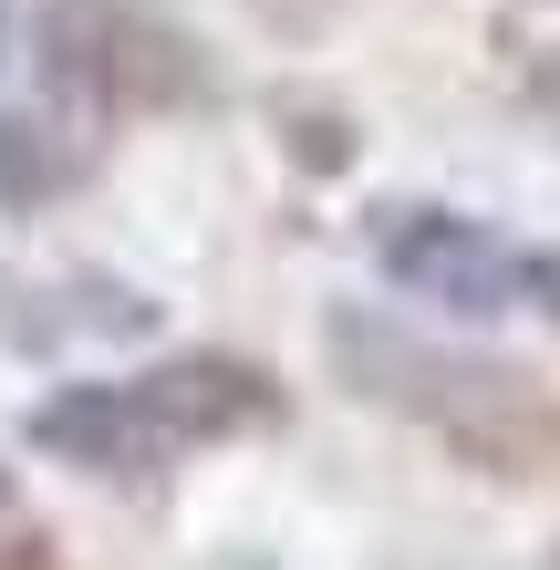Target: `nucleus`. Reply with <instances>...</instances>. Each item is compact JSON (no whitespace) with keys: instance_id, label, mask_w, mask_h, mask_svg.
<instances>
[{"instance_id":"obj_1","label":"nucleus","mask_w":560,"mask_h":570,"mask_svg":"<svg viewBox=\"0 0 560 570\" xmlns=\"http://www.w3.org/2000/svg\"><path fill=\"white\" fill-rule=\"evenodd\" d=\"M343 384L364 405L415 415L425 435H446L478 478H550L560 466V405L519 374V363H478V353H436L415 332H394L374 312H333L322 322Z\"/></svg>"},{"instance_id":"obj_2","label":"nucleus","mask_w":560,"mask_h":570,"mask_svg":"<svg viewBox=\"0 0 560 570\" xmlns=\"http://www.w3.org/2000/svg\"><path fill=\"white\" fill-rule=\"evenodd\" d=\"M42 73L73 115H167L208 94L187 31L125 11V0H52L42 11Z\"/></svg>"},{"instance_id":"obj_3","label":"nucleus","mask_w":560,"mask_h":570,"mask_svg":"<svg viewBox=\"0 0 560 570\" xmlns=\"http://www.w3.org/2000/svg\"><path fill=\"white\" fill-rule=\"evenodd\" d=\"M374 259H384V281L405 301H436V312H456V322H488V312L519 301V259L488 239L478 218H456V208H384Z\"/></svg>"},{"instance_id":"obj_4","label":"nucleus","mask_w":560,"mask_h":570,"mask_svg":"<svg viewBox=\"0 0 560 570\" xmlns=\"http://www.w3.org/2000/svg\"><path fill=\"white\" fill-rule=\"evenodd\" d=\"M136 405L167 446H228L249 425H281V384L249 353H167L156 374H136Z\"/></svg>"},{"instance_id":"obj_5","label":"nucleus","mask_w":560,"mask_h":570,"mask_svg":"<svg viewBox=\"0 0 560 570\" xmlns=\"http://www.w3.org/2000/svg\"><path fill=\"white\" fill-rule=\"evenodd\" d=\"M31 446L83 466V478H105V488H146L156 466L177 456L167 435L146 425L136 384H62V394H42V405H31Z\"/></svg>"},{"instance_id":"obj_6","label":"nucleus","mask_w":560,"mask_h":570,"mask_svg":"<svg viewBox=\"0 0 560 570\" xmlns=\"http://www.w3.org/2000/svg\"><path fill=\"white\" fill-rule=\"evenodd\" d=\"M281 146H291V166H312V177H343L353 166V125L333 115V105H312V94H281Z\"/></svg>"},{"instance_id":"obj_7","label":"nucleus","mask_w":560,"mask_h":570,"mask_svg":"<svg viewBox=\"0 0 560 570\" xmlns=\"http://www.w3.org/2000/svg\"><path fill=\"white\" fill-rule=\"evenodd\" d=\"M62 187V156L42 125H21V115H0V208H31V197H52Z\"/></svg>"},{"instance_id":"obj_8","label":"nucleus","mask_w":560,"mask_h":570,"mask_svg":"<svg viewBox=\"0 0 560 570\" xmlns=\"http://www.w3.org/2000/svg\"><path fill=\"white\" fill-rule=\"evenodd\" d=\"M519 301H540V312L560 322V249H540V259H519Z\"/></svg>"},{"instance_id":"obj_9","label":"nucleus","mask_w":560,"mask_h":570,"mask_svg":"<svg viewBox=\"0 0 560 570\" xmlns=\"http://www.w3.org/2000/svg\"><path fill=\"white\" fill-rule=\"evenodd\" d=\"M530 105H540V115H560V52H540V62H530Z\"/></svg>"},{"instance_id":"obj_10","label":"nucleus","mask_w":560,"mask_h":570,"mask_svg":"<svg viewBox=\"0 0 560 570\" xmlns=\"http://www.w3.org/2000/svg\"><path fill=\"white\" fill-rule=\"evenodd\" d=\"M0 570H52V550L42 540H0Z\"/></svg>"},{"instance_id":"obj_11","label":"nucleus","mask_w":560,"mask_h":570,"mask_svg":"<svg viewBox=\"0 0 560 570\" xmlns=\"http://www.w3.org/2000/svg\"><path fill=\"white\" fill-rule=\"evenodd\" d=\"M0 498H11V478H0Z\"/></svg>"},{"instance_id":"obj_12","label":"nucleus","mask_w":560,"mask_h":570,"mask_svg":"<svg viewBox=\"0 0 560 570\" xmlns=\"http://www.w3.org/2000/svg\"><path fill=\"white\" fill-rule=\"evenodd\" d=\"M0 31H11V21H0Z\"/></svg>"}]
</instances>
